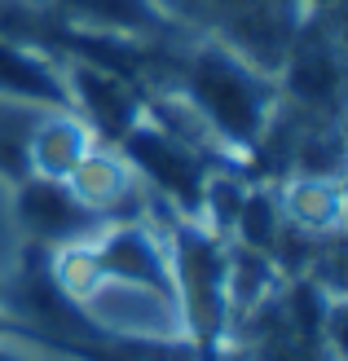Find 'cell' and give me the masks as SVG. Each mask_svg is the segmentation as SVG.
Returning <instances> with one entry per match:
<instances>
[{"label":"cell","instance_id":"1","mask_svg":"<svg viewBox=\"0 0 348 361\" xmlns=\"http://www.w3.org/2000/svg\"><path fill=\"white\" fill-rule=\"evenodd\" d=\"M181 102L203 123L212 146L256 150L269 137L273 115H278V84H273L269 71L247 62L238 49L203 44L186 62Z\"/></svg>","mask_w":348,"mask_h":361},{"label":"cell","instance_id":"2","mask_svg":"<svg viewBox=\"0 0 348 361\" xmlns=\"http://www.w3.org/2000/svg\"><path fill=\"white\" fill-rule=\"evenodd\" d=\"M168 256H172V282L176 304L186 317V335L194 348H216L229 331V243L216 238L208 225L190 216H172L168 225Z\"/></svg>","mask_w":348,"mask_h":361},{"label":"cell","instance_id":"3","mask_svg":"<svg viewBox=\"0 0 348 361\" xmlns=\"http://www.w3.org/2000/svg\"><path fill=\"white\" fill-rule=\"evenodd\" d=\"M115 150L124 154V164L137 172V180H145L159 198H168L176 207V216H198V198H203V180L212 172L208 154L181 141L176 133H168L159 119L141 115L133 128H128Z\"/></svg>","mask_w":348,"mask_h":361},{"label":"cell","instance_id":"4","mask_svg":"<svg viewBox=\"0 0 348 361\" xmlns=\"http://www.w3.org/2000/svg\"><path fill=\"white\" fill-rule=\"evenodd\" d=\"M13 221L40 247H71V243H88L102 233V216L88 212L76 194L66 190V180H44V176H23L13 194Z\"/></svg>","mask_w":348,"mask_h":361},{"label":"cell","instance_id":"5","mask_svg":"<svg viewBox=\"0 0 348 361\" xmlns=\"http://www.w3.org/2000/svg\"><path fill=\"white\" fill-rule=\"evenodd\" d=\"M62 80H66L71 111H76L88 128H93V137L106 141V146H115V141L145 115L137 84L115 75V71H106V66H97V62L71 58Z\"/></svg>","mask_w":348,"mask_h":361},{"label":"cell","instance_id":"6","mask_svg":"<svg viewBox=\"0 0 348 361\" xmlns=\"http://www.w3.org/2000/svg\"><path fill=\"white\" fill-rule=\"evenodd\" d=\"M287 71H282V88L291 102H300L304 111H326L335 115L340 106V49L326 40V31L318 23H304L287 44Z\"/></svg>","mask_w":348,"mask_h":361},{"label":"cell","instance_id":"7","mask_svg":"<svg viewBox=\"0 0 348 361\" xmlns=\"http://www.w3.org/2000/svg\"><path fill=\"white\" fill-rule=\"evenodd\" d=\"M97 146L93 128L71 111V106H53L40 111L27 123V141H23V164L27 176H44V180H66L76 172V164Z\"/></svg>","mask_w":348,"mask_h":361},{"label":"cell","instance_id":"8","mask_svg":"<svg viewBox=\"0 0 348 361\" xmlns=\"http://www.w3.org/2000/svg\"><path fill=\"white\" fill-rule=\"evenodd\" d=\"M0 97L13 106H35V111L71 106L58 62H49L44 49H31L27 40H13L5 31H0Z\"/></svg>","mask_w":348,"mask_h":361},{"label":"cell","instance_id":"9","mask_svg":"<svg viewBox=\"0 0 348 361\" xmlns=\"http://www.w3.org/2000/svg\"><path fill=\"white\" fill-rule=\"evenodd\" d=\"M137 172L124 164V154L115 146H106V141H97L93 150H88L76 172L66 176V190L80 198V203L88 212H97L102 221H119V212L137 198Z\"/></svg>","mask_w":348,"mask_h":361},{"label":"cell","instance_id":"10","mask_svg":"<svg viewBox=\"0 0 348 361\" xmlns=\"http://www.w3.org/2000/svg\"><path fill=\"white\" fill-rule=\"evenodd\" d=\"M278 212L291 229L308 233V238H335L344 225L340 176H313V172L287 176V185L278 190Z\"/></svg>","mask_w":348,"mask_h":361},{"label":"cell","instance_id":"11","mask_svg":"<svg viewBox=\"0 0 348 361\" xmlns=\"http://www.w3.org/2000/svg\"><path fill=\"white\" fill-rule=\"evenodd\" d=\"M58 13L76 31H102V35H159L168 27V18L155 0H53Z\"/></svg>","mask_w":348,"mask_h":361},{"label":"cell","instance_id":"12","mask_svg":"<svg viewBox=\"0 0 348 361\" xmlns=\"http://www.w3.org/2000/svg\"><path fill=\"white\" fill-rule=\"evenodd\" d=\"M0 361H40V357H31V353H23V348H13L9 339H0Z\"/></svg>","mask_w":348,"mask_h":361},{"label":"cell","instance_id":"13","mask_svg":"<svg viewBox=\"0 0 348 361\" xmlns=\"http://www.w3.org/2000/svg\"><path fill=\"white\" fill-rule=\"evenodd\" d=\"M9 335H18V322H13V313L0 304V339H9Z\"/></svg>","mask_w":348,"mask_h":361},{"label":"cell","instance_id":"14","mask_svg":"<svg viewBox=\"0 0 348 361\" xmlns=\"http://www.w3.org/2000/svg\"><path fill=\"white\" fill-rule=\"evenodd\" d=\"M0 300H5V282H0Z\"/></svg>","mask_w":348,"mask_h":361}]
</instances>
